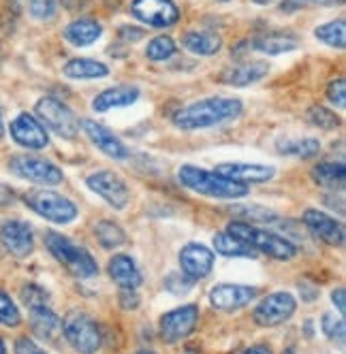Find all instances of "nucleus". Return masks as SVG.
I'll return each mask as SVG.
<instances>
[{"instance_id":"a211bd4d","label":"nucleus","mask_w":346,"mask_h":354,"mask_svg":"<svg viewBox=\"0 0 346 354\" xmlns=\"http://www.w3.org/2000/svg\"><path fill=\"white\" fill-rule=\"evenodd\" d=\"M218 175L227 177V180L239 182V184H261V182H269L271 177L276 175L274 167L267 165H248V162H225L218 165L214 169Z\"/></svg>"},{"instance_id":"de8ad7c7","label":"nucleus","mask_w":346,"mask_h":354,"mask_svg":"<svg viewBox=\"0 0 346 354\" xmlns=\"http://www.w3.org/2000/svg\"><path fill=\"white\" fill-rule=\"evenodd\" d=\"M120 37H122V39H125V37H131V41H133V37L139 39V37H143V32H141V30H131V28H122V30H120Z\"/></svg>"},{"instance_id":"e433bc0d","label":"nucleus","mask_w":346,"mask_h":354,"mask_svg":"<svg viewBox=\"0 0 346 354\" xmlns=\"http://www.w3.org/2000/svg\"><path fill=\"white\" fill-rule=\"evenodd\" d=\"M21 301L26 303V306L33 310V308L47 306L49 295H47V290H43V288L37 286V284H28V286H24V288H21Z\"/></svg>"},{"instance_id":"7ed1b4c3","label":"nucleus","mask_w":346,"mask_h":354,"mask_svg":"<svg viewBox=\"0 0 346 354\" xmlns=\"http://www.w3.org/2000/svg\"><path fill=\"white\" fill-rule=\"evenodd\" d=\"M229 235H233L235 239H239L244 245H248L255 252H261V254H267L276 261H291L298 250L291 241H286L284 237H278L269 231H261L255 229L248 222H231L229 224Z\"/></svg>"},{"instance_id":"5fc2aeb1","label":"nucleus","mask_w":346,"mask_h":354,"mask_svg":"<svg viewBox=\"0 0 346 354\" xmlns=\"http://www.w3.org/2000/svg\"><path fill=\"white\" fill-rule=\"evenodd\" d=\"M137 354H154V352H150V350H141V352H137Z\"/></svg>"},{"instance_id":"aec40b11","label":"nucleus","mask_w":346,"mask_h":354,"mask_svg":"<svg viewBox=\"0 0 346 354\" xmlns=\"http://www.w3.org/2000/svg\"><path fill=\"white\" fill-rule=\"evenodd\" d=\"M267 71H269L267 62H259V60L242 62V64H235L233 68L222 73V82L229 84V86L244 88V86H251V84L261 82L267 75Z\"/></svg>"},{"instance_id":"603ef678","label":"nucleus","mask_w":346,"mask_h":354,"mask_svg":"<svg viewBox=\"0 0 346 354\" xmlns=\"http://www.w3.org/2000/svg\"><path fill=\"white\" fill-rule=\"evenodd\" d=\"M0 354H7V348H5V342L0 339Z\"/></svg>"},{"instance_id":"9d476101","label":"nucleus","mask_w":346,"mask_h":354,"mask_svg":"<svg viewBox=\"0 0 346 354\" xmlns=\"http://www.w3.org/2000/svg\"><path fill=\"white\" fill-rule=\"evenodd\" d=\"M131 11L152 28H169L180 19V11L171 0H133Z\"/></svg>"},{"instance_id":"c85d7f7f","label":"nucleus","mask_w":346,"mask_h":354,"mask_svg":"<svg viewBox=\"0 0 346 354\" xmlns=\"http://www.w3.org/2000/svg\"><path fill=\"white\" fill-rule=\"evenodd\" d=\"M94 235L98 239V243H101L103 248L111 250V248H120V245H125L127 243V233L120 229L118 224L109 222V220H103V222H98L94 226Z\"/></svg>"},{"instance_id":"a878e982","label":"nucleus","mask_w":346,"mask_h":354,"mask_svg":"<svg viewBox=\"0 0 346 354\" xmlns=\"http://www.w3.org/2000/svg\"><path fill=\"white\" fill-rule=\"evenodd\" d=\"M62 73L69 80H103L109 75V68L103 62H96L90 58H75L64 64Z\"/></svg>"},{"instance_id":"864d4df0","label":"nucleus","mask_w":346,"mask_h":354,"mask_svg":"<svg viewBox=\"0 0 346 354\" xmlns=\"http://www.w3.org/2000/svg\"><path fill=\"white\" fill-rule=\"evenodd\" d=\"M257 5H267V3H271V0H255Z\"/></svg>"},{"instance_id":"1a4fd4ad","label":"nucleus","mask_w":346,"mask_h":354,"mask_svg":"<svg viewBox=\"0 0 346 354\" xmlns=\"http://www.w3.org/2000/svg\"><path fill=\"white\" fill-rule=\"evenodd\" d=\"M295 310H298V301H295L293 295L274 292L259 303L253 316H255V322L261 326H278L286 322L295 314Z\"/></svg>"},{"instance_id":"6ab92c4d","label":"nucleus","mask_w":346,"mask_h":354,"mask_svg":"<svg viewBox=\"0 0 346 354\" xmlns=\"http://www.w3.org/2000/svg\"><path fill=\"white\" fill-rule=\"evenodd\" d=\"M82 129L84 133L88 135V139L103 151V154H107L109 158L113 160H122V158H127L129 156V149L125 147V143H122L107 126L103 124H98L94 120H84L82 122Z\"/></svg>"},{"instance_id":"39448f33","label":"nucleus","mask_w":346,"mask_h":354,"mask_svg":"<svg viewBox=\"0 0 346 354\" xmlns=\"http://www.w3.org/2000/svg\"><path fill=\"white\" fill-rule=\"evenodd\" d=\"M62 333L66 342L80 354H96L103 346L101 328H98L94 318L86 312H78V310L69 312L62 320Z\"/></svg>"},{"instance_id":"37998d69","label":"nucleus","mask_w":346,"mask_h":354,"mask_svg":"<svg viewBox=\"0 0 346 354\" xmlns=\"http://www.w3.org/2000/svg\"><path fill=\"white\" fill-rule=\"evenodd\" d=\"M15 354H45V350H41L33 339L28 337H19L15 342Z\"/></svg>"},{"instance_id":"a18cd8bd","label":"nucleus","mask_w":346,"mask_h":354,"mask_svg":"<svg viewBox=\"0 0 346 354\" xmlns=\"http://www.w3.org/2000/svg\"><path fill=\"white\" fill-rule=\"evenodd\" d=\"M15 201V192L13 188L5 186V184H0V207H5V205H11Z\"/></svg>"},{"instance_id":"7c9ffc66","label":"nucleus","mask_w":346,"mask_h":354,"mask_svg":"<svg viewBox=\"0 0 346 354\" xmlns=\"http://www.w3.org/2000/svg\"><path fill=\"white\" fill-rule=\"evenodd\" d=\"M314 37L318 41H323L325 45H329V47L344 49V45H346V26H344V19L327 21V24H323V26H318L314 30Z\"/></svg>"},{"instance_id":"dca6fc26","label":"nucleus","mask_w":346,"mask_h":354,"mask_svg":"<svg viewBox=\"0 0 346 354\" xmlns=\"http://www.w3.org/2000/svg\"><path fill=\"white\" fill-rule=\"evenodd\" d=\"M11 137L17 145L28 147V149H43L49 143V137H47V131L43 129V124L37 122L28 113H21L11 122Z\"/></svg>"},{"instance_id":"72a5a7b5","label":"nucleus","mask_w":346,"mask_h":354,"mask_svg":"<svg viewBox=\"0 0 346 354\" xmlns=\"http://www.w3.org/2000/svg\"><path fill=\"white\" fill-rule=\"evenodd\" d=\"M173 54H176V43H173L171 37H156L154 41H150V45H147L145 49V56L150 60H167L171 58Z\"/></svg>"},{"instance_id":"c9c22d12","label":"nucleus","mask_w":346,"mask_h":354,"mask_svg":"<svg viewBox=\"0 0 346 354\" xmlns=\"http://www.w3.org/2000/svg\"><path fill=\"white\" fill-rule=\"evenodd\" d=\"M21 320L19 316V310L17 306L13 303V299L0 290V324H5V326H17Z\"/></svg>"},{"instance_id":"3c124183","label":"nucleus","mask_w":346,"mask_h":354,"mask_svg":"<svg viewBox=\"0 0 346 354\" xmlns=\"http://www.w3.org/2000/svg\"><path fill=\"white\" fill-rule=\"evenodd\" d=\"M5 135V122H3V111H0V139Z\"/></svg>"},{"instance_id":"09e8293b","label":"nucleus","mask_w":346,"mask_h":354,"mask_svg":"<svg viewBox=\"0 0 346 354\" xmlns=\"http://www.w3.org/2000/svg\"><path fill=\"white\" fill-rule=\"evenodd\" d=\"M86 3V0H62V5L66 7V9H78V7H82Z\"/></svg>"},{"instance_id":"79ce46f5","label":"nucleus","mask_w":346,"mask_h":354,"mask_svg":"<svg viewBox=\"0 0 346 354\" xmlns=\"http://www.w3.org/2000/svg\"><path fill=\"white\" fill-rule=\"evenodd\" d=\"M327 98H329V103L336 105L338 109H344L346 107V84L342 77L334 80L327 88Z\"/></svg>"},{"instance_id":"6e6552de","label":"nucleus","mask_w":346,"mask_h":354,"mask_svg":"<svg viewBox=\"0 0 346 354\" xmlns=\"http://www.w3.org/2000/svg\"><path fill=\"white\" fill-rule=\"evenodd\" d=\"M9 169L13 175L21 177V180L43 184V186H58L64 180V173L54 162L37 156H13Z\"/></svg>"},{"instance_id":"4c0bfd02","label":"nucleus","mask_w":346,"mask_h":354,"mask_svg":"<svg viewBox=\"0 0 346 354\" xmlns=\"http://www.w3.org/2000/svg\"><path fill=\"white\" fill-rule=\"evenodd\" d=\"M58 11V0H30V13L37 19H52Z\"/></svg>"},{"instance_id":"5701e85b","label":"nucleus","mask_w":346,"mask_h":354,"mask_svg":"<svg viewBox=\"0 0 346 354\" xmlns=\"http://www.w3.org/2000/svg\"><path fill=\"white\" fill-rule=\"evenodd\" d=\"M101 35H103V26L96 19H90V17L71 21L69 26H66V30H64L66 41L73 43V45H78V47L92 45Z\"/></svg>"},{"instance_id":"2f4dec72","label":"nucleus","mask_w":346,"mask_h":354,"mask_svg":"<svg viewBox=\"0 0 346 354\" xmlns=\"http://www.w3.org/2000/svg\"><path fill=\"white\" fill-rule=\"evenodd\" d=\"M278 151L286 156H298V158H314L320 151V143L316 139H302V141H286L278 143Z\"/></svg>"},{"instance_id":"a19ab883","label":"nucleus","mask_w":346,"mask_h":354,"mask_svg":"<svg viewBox=\"0 0 346 354\" xmlns=\"http://www.w3.org/2000/svg\"><path fill=\"white\" fill-rule=\"evenodd\" d=\"M192 284H194V280H190L188 275H180V273H171L167 280H165L167 290L173 292V295H184V292H188L192 288Z\"/></svg>"},{"instance_id":"f704fd0d","label":"nucleus","mask_w":346,"mask_h":354,"mask_svg":"<svg viewBox=\"0 0 346 354\" xmlns=\"http://www.w3.org/2000/svg\"><path fill=\"white\" fill-rule=\"evenodd\" d=\"M308 122L323 131H334L340 126V118L331 109H325V107H312L308 111Z\"/></svg>"},{"instance_id":"423d86ee","label":"nucleus","mask_w":346,"mask_h":354,"mask_svg":"<svg viewBox=\"0 0 346 354\" xmlns=\"http://www.w3.org/2000/svg\"><path fill=\"white\" fill-rule=\"evenodd\" d=\"M24 203L41 218L56 224H69L78 218V205L54 190H30L24 194Z\"/></svg>"},{"instance_id":"cd10ccee","label":"nucleus","mask_w":346,"mask_h":354,"mask_svg":"<svg viewBox=\"0 0 346 354\" xmlns=\"http://www.w3.org/2000/svg\"><path fill=\"white\" fill-rule=\"evenodd\" d=\"M253 47L267 56H278V54H286V52H293V49H298V41L284 35H271V37L255 39Z\"/></svg>"},{"instance_id":"412c9836","label":"nucleus","mask_w":346,"mask_h":354,"mask_svg":"<svg viewBox=\"0 0 346 354\" xmlns=\"http://www.w3.org/2000/svg\"><path fill=\"white\" fill-rule=\"evenodd\" d=\"M109 275H111V280L125 290H135L141 284V273L135 261L127 254H118L109 261Z\"/></svg>"},{"instance_id":"c03bdc74","label":"nucleus","mask_w":346,"mask_h":354,"mask_svg":"<svg viewBox=\"0 0 346 354\" xmlns=\"http://www.w3.org/2000/svg\"><path fill=\"white\" fill-rule=\"evenodd\" d=\"M120 306L125 308V310H135V308L139 306V297H137V292H135V290H125V288H122V292H120Z\"/></svg>"},{"instance_id":"c756f323","label":"nucleus","mask_w":346,"mask_h":354,"mask_svg":"<svg viewBox=\"0 0 346 354\" xmlns=\"http://www.w3.org/2000/svg\"><path fill=\"white\" fill-rule=\"evenodd\" d=\"M214 248H216V252H220L222 257H246V259L255 257V250H251L248 245H244L239 239H235L229 233L214 235Z\"/></svg>"},{"instance_id":"f03ea898","label":"nucleus","mask_w":346,"mask_h":354,"mask_svg":"<svg viewBox=\"0 0 346 354\" xmlns=\"http://www.w3.org/2000/svg\"><path fill=\"white\" fill-rule=\"evenodd\" d=\"M180 182L190 188L197 194L212 196V198H244L251 192V188L246 184L227 180V177L218 175L216 171H206L192 165H184L180 169Z\"/></svg>"},{"instance_id":"8fccbe9b","label":"nucleus","mask_w":346,"mask_h":354,"mask_svg":"<svg viewBox=\"0 0 346 354\" xmlns=\"http://www.w3.org/2000/svg\"><path fill=\"white\" fill-rule=\"evenodd\" d=\"M246 354H271V352L267 348H263V346H255L251 350H246Z\"/></svg>"},{"instance_id":"20e7f679","label":"nucleus","mask_w":346,"mask_h":354,"mask_svg":"<svg viewBox=\"0 0 346 354\" xmlns=\"http://www.w3.org/2000/svg\"><path fill=\"white\" fill-rule=\"evenodd\" d=\"M45 245L54 254V259L58 263H62L75 277H82V280H86V277H94L98 273V265L92 259L90 252L80 248V245H75L69 237L52 231V233L45 235Z\"/></svg>"},{"instance_id":"6e6d98bb","label":"nucleus","mask_w":346,"mask_h":354,"mask_svg":"<svg viewBox=\"0 0 346 354\" xmlns=\"http://www.w3.org/2000/svg\"><path fill=\"white\" fill-rule=\"evenodd\" d=\"M220 3H227V0H220Z\"/></svg>"},{"instance_id":"9b49d317","label":"nucleus","mask_w":346,"mask_h":354,"mask_svg":"<svg viewBox=\"0 0 346 354\" xmlns=\"http://www.w3.org/2000/svg\"><path fill=\"white\" fill-rule=\"evenodd\" d=\"M86 184H88V188L92 192H96L101 198H105L111 207L125 209L129 205L131 192H129L127 184L122 182L116 173H111V171H96V173L88 175Z\"/></svg>"},{"instance_id":"bb28decb","label":"nucleus","mask_w":346,"mask_h":354,"mask_svg":"<svg viewBox=\"0 0 346 354\" xmlns=\"http://www.w3.org/2000/svg\"><path fill=\"white\" fill-rule=\"evenodd\" d=\"M312 177L314 182L325 186V188H336L344 184V177H346V169L344 162H320L318 167L312 169Z\"/></svg>"},{"instance_id":"f3484780","label":"nucleus","mask_w":346,"mask_h":354,"mask_svg":"<svg viewBox=\"0 0 346 354\" xmlns=\"http://www.w3.org/2000/svg\"><path fill=\"white\" fill-rule=\"evenodd\" d=\"M180 267L190 280H203L214 267V252L201 243H188L180 252Z\"/></svg>"},{"instance_id":"f8f14e48","label":"nucleus","mask_w":346,"mask_h":354,"mask_svg":"<svg viewBox=\"0 0 346 354\" xmlns=\"http://www.w3.org/2000/svg\"><path fill=\"white\" fill-rule=\"evenodd\" d=\"M197 322H199V308L197 306H182L178 310L167 312L158 326H161V335L165 342H180L184 337H188Z\"/></svg>"},{"instance_id":"ea45409f","label":"nucleus","mask_w":346,"mask_h":354,"mask_svg":"<svg viewBox=\"0 0 346 354\" xmlns=\"http://www.w3.org/2000/svg\"><path fill=\"white\" fill-rule=\"evenodd\" d=\"M344 0H284L282 3V11L284 13H293V11H300L306 9L310 5H323V7H334V5H342Z\"/></svg>"},{"instance_id":"b1692460","label":"nucleus","mask_w":346,"mask_h":354,"mask_svg":"<svg viewBox=\"0 0 346 354\" xmlns=\"http://www.w3.org/2000/svg\"><path fill=\"white\" fill-rule=\"evenodd\" d=\"M184 47L188 52L197 54V56H214L220 52L222 47V41L216 32L212 30H192V32H186L184 39H182Z\"/></svg>"},{"instance_id":"393cba45","label":"nucleus","mask_w":346,"mask_h":354,"mask_svg":"<svg viewBox=\"0 0 346 354\" xmlns=\"http://www.w3.org/2000/svg\"><path fill=\"white\" fill-rule=\"evenodd\" d=\"M30 326H33V331L41 339H54L62 331L60 318L52 310H49L47 306H41V308H33L30 310Z\"/></svg>"},{"instance_id":"473e14b6","label":"nucleus","mask_w":346,"mask_h":354,"mask_svg":"<svg viewBox=\"0 0 346 354\" xmlns=\"http://www.w3.org/2000/svg\"><path fill=\"white\" fill-rule=\"evenodd\" d=\"M229 212L237 218H242L244 222H271L276 220V214L267 209V207H261V205H231Z\"/></svg>"},{"instance_id":"f257e3e1","label":"nucleus","mask_w":346,"mask_h":354,"mask_svg":"<svg viewBox=\"0 0 346 354\" xmlns=\"http://www.w3.org/2000/svg\"><path fill=\"white\" fill-rule=\"evenodd\" d=\"M242 111H244L242 100L214 96V98L197 100V103L180 109L173 115V124L182 131H203L237 120Z\"/></svg>"},{"instance_id":"4468645a","label":"nucleus","mask_w":346,"mask_h":354,"mask_svg":"<svg viewBox=\"0 0 346 354\" xmlns=\"http://www.w3.org/2000/svg\"><path fill=\"white\" fill-rule=\"evenodd\" d=\"M304 224H306V229L323 243L334 245V248L344 245V226L336 218L327 216L325 212L308 209L304 214Z\"/></svg>"},{"instance_id":"0eeeda50","label":"nucleus","mask_w":346,"mask_h":354,"mask_svg":"<svg viewBox=\"0 0 346 354\" xmlns=\"http://www.w3.org/2000/svg\"><path fill=\"white\" fill-rule=\"evenodd\" d=\"M35 111L41 120L43 126H47L49 131L56 133L62 139H75L80 133V120L69 109L62 100L54 96H45L35 105Z\"/></svg>"},{"instance_id":"4be33fe9","label":"nucleus","mask_w":346,"mask_h":354,"mask_svg":"<svg viewBox=\"0 0 346 354\" xmlns=\"http://www.w3.org/2000/svg\"><path fill=\"white\" fill-rule=\"evenodd\" d=\"M139 98V90L137 88H129V86H118V88H109L105 92L98 94L92 100L94 111H109V109H120V107H129Z\"/></svg>"},{"instance_id":"2eb2a0df","label":"nucleus","mask_w":346,"mask_h":354,"mask_svg":"<svg viewBox=\"0 0 346 354\" xmlns=\"http://www.w3.org/2000/svg\"><path fill=\"white\" fill-rule=\"evenodd\" d=\"M0 241H3L5 248L17 259L28 257L35 248V237H33L30 226L19 220L3 222V226H0Z\"/></svg>"},{"instance_id":"58836bf2","label":"nucleus","mask_w":346,"mask_h":354,"mask_svg":"<svg viewBox=\"0 0 346 354\" xmlns=\"http://www.w3.org/2000/svg\"><path fill=\"white\" fill-rule=\"evenodd\" d=\"M320 326H323V331H325V335H327L329 339L344 342V328H346V326H344V320H342V318L336 320V316L325 314L323 320H320Z\"/></svg>"},{"instance_id":"ddd939ff","label":"nucleus","mask_w":346,"mask_h":354,"mask_svg":"<svg viewBox=\"0 0 346 354\" xmlns=\"http://www.w3.org/2000/svg\"><path fill=\"white\" fill-rule=\"evenodd\" d=\"M257 297V288L242 284H218L210 290V303L220 312H235L246 308Z\"/></svg>"},{"instance_id":"49530a36","label":"nucleus","mask_w":346,"mask_h":354,"mask_svg":"<svg viewBox=\"0 0 346 354\" xmlns=\"http://www.w3.org/2000/svg\"><path fill=\"white\" fill-rule=\"evenodd\" d=\"M344 288H336L334 292H331V301H334V306L338 308V312L340 314H344L346 312V299H344Z\"/></svg>"}]
</instances>
